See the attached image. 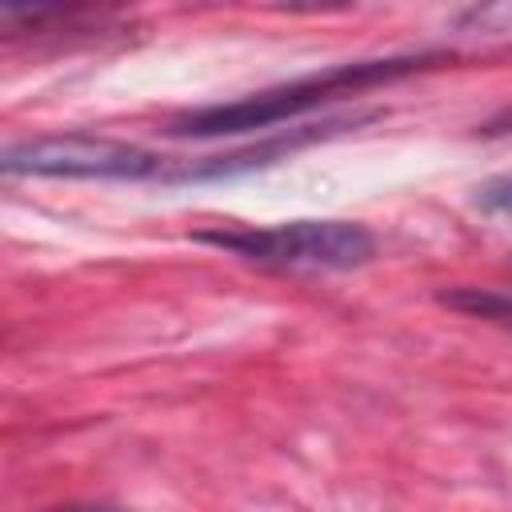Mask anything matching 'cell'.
I'll list each match as a JSON object with an SVG mask.
<instances>
[{
    "label": "cell",
    "mask_w": 512,
    "mask_h": 512,
    "mask_svg": "<svg viewBox=\"0 0 512 512\" xmlns=\"http://www.w3.org/2000/svg\"><path fill=\"white\" fill-rule=\"evenodd\" d=\"M196 240L228 248L252 264L308 268V272H348L376 256V236L356 220H292L276 228H208V232H196Z\"/></svg>",
    "instance_id": "cell-2"
},
{
    "label": "cell",
    "mask_w": 512,
    "mask_h": 512,
    "mask_svg": "<svg viewBox=\"0 0 512 512\" xmlns=\"http://www.w3.org/2000/svg\"><path fill=\"white\" fill-rule=\"evenodd\" d=\"M332 132H336V124L296 128V132L276 136V140H268V144H252V148L232 152V156H212L208 164L184 168V172H176V176H168V180H208V176H232V172H244V168H264V164H272V160H280V156H288V152H296V148H304V144H312V140L332 136Z\"/></svg>",
    "instance_id": "cell-4"
},
{
    "label": "cell",
    "mask_w": 512,
    "mask_h": 512,
    "mask_svg": "<svg viewBox=\"0 0 512 512\" xmlns=\"http://www.w3.org/2000/svg\"><path fill=\"white\" fill-rule=\"evenodd\" d=\"M8 176H64V180H144L164 176V160L140 144L108 136H36L8 144L0 156Z\"/></svg>",
    "instance_id": "cell-3"
},
{
    "label": "cell",
    "mask_w": 512,
    "mask_h": 512,
    "mask_svg": "<svg viewBox=\"0 0 512 512\" xmlns=\"http://www.w3.org/2000/svg\"><path fill=\"white\" fill-rule=\"evenodd\" d=\"M52 512H120V508H108V504H68V508H52Z\"/></svg>",
    "instance_id": "cell-7"
},
{
    "label": "cell",
    "mask_w": 512,
    "mask_h": 512,
    "mask_svg": "<svg viewBox=\"0 0 512 512\" xmlns=\"http://www.w3.org/2000/svg\"><path fill=\"white\" fill-rule=\"evenodd\" d=\"M484 132H488V136H500V132H512V108H504L500 116H492V120L484 124Z\"/></svg>",
    "instance_id": "cell-6"
},
{
    "label": "cell",
    "mask_w": 512,
    "mask_h": 512,
    "mask_svg": "<svg viewBox=\"0 0 512 512\" xmlns=\"http://www.w3.org/2000/svg\"><path fill=\"white\" fill-rule=\"evenodd\" d=\"M432 60H436V56H388V60L340 64V68H328V72H316V76H304V80H292V84H280V88H268V92L232 100V104L196 108V112H188V116H176V120L168 124V132H172V136H232V132H256V128L292 120V116H300V112L324 104L328 96L360 92V88H372V84L408 76V72H416V68H424V64H432Z\"/></svg>",
    "instance_id": "cell-1"
},
{
    "label": "cell",
    "mask_w": 512,
    "mask_h": 512,
    "mask_svg": "<svg viewBox=\"0 0 512 512\" xmlns=\"http://www.w3.org/2000/svg\"><path fill=\"white\" fill-rule=\"evenodd\" d=\"M476 204L484 212H496V216H512V176H496V180H484L476 188Z\"/></svg>",
    "instance_id": "cell-5"
}]
</instances>
